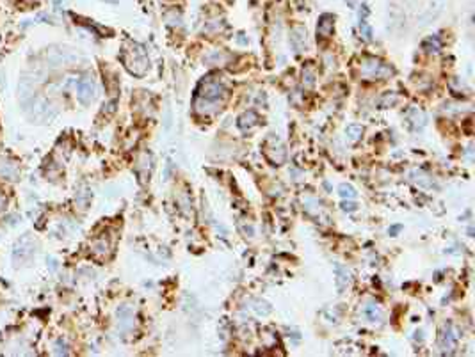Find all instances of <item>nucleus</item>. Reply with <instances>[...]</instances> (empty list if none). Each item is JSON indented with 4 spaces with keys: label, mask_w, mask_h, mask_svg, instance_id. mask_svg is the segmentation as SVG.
<instances>
[{
    "label": "nucleus",
    "mask_w": 475,
    "mask_h": 357,
    "mask_svg": "<svg viewBox=\"0 0 475 357\" xmlns=\"http://www.w3.org/2000/svg\"><path fill=\"white\" fill-rule=\"evenodd\" d=\"M121 61L125 68L135 77H142L150 68V61H148L146 50L142 48L137 43H128L125 45L121 52Z\"/></svg>",
    "instance_id": "1"
},
{
    "label": "nucleus",
    "mask_w": 475,
    "mask_h": 357,
    "mask_svg": "<svg viewBox=\"0 0 475 357\" xmlns=\"http://www.w3.org/2000/svg\"><path fill=\"white\" fill-rule=\"evenodd\" d=\"M34 254V238L28 235H23L21 238L16 240L14 244V249H12V261L20 267V265H25L27 261L32 260Z\"/></svg>",
    "instance_id": "2"
},
{
    "label": "nucleus",
    "mask_w": 475,
    "mask_h": 357,
    "mask_svg": "<svg viewBox=\"0 0 475 357\" xmlns=\"http://www.w3.org/2000/svg\"><path fill=\"white\" fill-rule=\"evenodd\" d=\"M77 96L82 105H89L94 100V96H96V84H94V78L91 75H85V77H82L78 80Z\"/></svg>",
    "instance_id": "3"
},
{
    "label": "nucleus",
    "mask_w": 475,
    "mask_h": 357,
    "mask_svg": "<svg viewBox=\"0 0 475 357\" xmlns=\"http://www.w3.org/2000/svg\"><path fill=\"white\" fill-rule=\"evenodd\" d=\"M362 69H363V73L369 75V77H378V78H385L394 73V69H392L390 66L381 62L379 59H374V57H369V59L363 61Z\"/></svg>",
    "instance_id": "4"
},
{
    "label": "nucleus",
    "mask_w": 475,
    "mask_h": 357,
    "mask_svg": "<svg viewBox=\"0 0 475 357\" xmlns=\"http://www.w3.org/2000/svg\"><path fill=\"white\" fill-rule=\"evenodd\" d=\"M0 178L4 179H18L20 178V166L12 159L0 155Z\"/></svg>",
    "instance_id": "5"
},
{
    "label": "nucleus",
    "mask_w": 475,
    "mask_h": 357,
    "mask_svg": "<svg viewBox=\"0 0 475 357\" xmlns=\"http://www.w3.org/2000/svg\"><path fill=\"white\" fill-rule=\"evenodd\" d=\"M30 116L36 121H45V119H50L53 116V110L45 100H36V102L30 105Z\"/></svg>",
    "instance_id": "6"
},
{
    "label": "nucleus",
    "mask_w": 475,
    "mask_h": 357,
    "mask_svg": "<svg viewBox=\"0 0 475 357\" xmlns=\"http://www.w3.org/2000/svg\"><path fill=\"white\" fill-rule=\"evenodd\" d=\"M290 45L297 53L306 48V28L301 25H294L290 28Z\"/></svg>",
    "instance_id": "7"
},
{
    "label": "nucleus",
    "mask_w": 475,
    "mask_h": 357,
    "mask_svg": "<svg viewBox=\"0 0 475 357\" xmlns=\"http://www.w3.org/2000/svg\"><path fill=\"white\" fill-rule=\"evenodd\" d=\"M335 28V18L333 14H322L321 20H319V25H317V39H328L331 37Z\"/></svg>",
    "instance_id": "8"
},
{
    "label": "nucleus",
    "mask_w": 475,
    "mask_h": 357,
    "mask_svg": "<svg viewBox=\"0 0 475 357\" xmlns=\"http://www.w3.org/2000/svg\"><path fill=\"white\" fill-rule=\"evenodd\" d=\"M454 345H456V334L452 333V325L445 324L443 325L442 334H440V347H442L443 350H449V352H451V350L454 349Z\"/></svg>",
    "instance_id": "9"
},
{
    "label": "nucleus",
    "mask_w": 475,
    "mask_h": 357,
    "mask_svg": "<svg viewBox=\"0 0 475 357\" xmlns=\"http://www.w3.org/2000/svg\"><path fill=\"white\" fill-rule=\"evenodd\" d=\"M239 126L242 132H251L255 126H258V116L253 110H248L246 114H242L239 119Z\"/></svg>",
    "instance_id": "10"
},
{
    "label": "nucleus",
    "mask_w": 475,
    "mask_h": 357,
    "mask_svg": "<svg viewBox=\"0 0 475 357\" xmlns=\"http://www.w3.org/2000/svg\"><path fill=\"white\" fill-rule=\"evenodd\" d=\"M91 252H93L96 258H100V260L107 258V256H109V244H107V240L103 238L94 240L93 245H91Z\"/></svg>",
    "instance_id": "11"
},
{
    "label": "nucleus",
    "mask_w": 475,
    "mask_h": 357,
    "mask_svg": "<svg viewBox=\"0 0 475 357\" xmlns=\"http://www.w3.org/2000/svg\"><path fill=\"white\" fill-rule=\"evenodd\" d=\"M335 272H337V286H338V292H344L345 288H347V284H349V272H347V268L342 267V265H337L335 267Z\"/></svg>",
    "instance_id": "12"
},
{
    "label": "nucleus",
    "mask_w": 475,
    "mask_h": 357,
    "mask_svg": "<svg viewBox=\"0 0 475 357\" xmlns=\"http://www.w3.org/2000/svg\"><path fill=\"white\" fill-rule=\"evenodd\" d=\"M408 121L413 125V128H422V126L426 125V116H424L422 110L411 109L410 112H408Z\"/></svg>",
    "instance_id": "13"
},
{
    "label": "nucleus",
    "mask_w": 475,
    "mask_h": 357,
    "mask_svg": "<svg viewBox=\"0 0 475 357\" xmlns=\"http://www.w3.org/2000/svg\"><path fill=\"white\" fill-rule=\"evenodd\" d=\"M132 311L128 308H121L118 309V318H119V327L121 329H126V327H130L132 325Z\"/></svg>",
    "instance_id": "14"
},
{
    "label": "nucleus",
    "mask_w": 475,
    "mask_h": 357,
    "mask_svg": "<svg viewBox=\"0 0 475 357\" xmlns=\"http://www.w3.org/2000/svg\"><path fill=\"white\" fill-rule=\"evenodd\" d=\"M422 48L427 50V52H431V53H436L440 48H442V43H440V39L436 36H431L422 43Z\"/></svg>",
    "instance_id": "15"
},
{
    "label": "nucleus",
    "mask_w": 475,
    "mask_h": 357,
    "mask_svg": "<svg viewBox=\"0 0 475 357\" xmlns=\"http://www.w3.org/2000/svg\"><path fill=\"white\" fill-rule=\"evenodd\" d=\"M363 134V128L360 125H351L347 126V135H349L351 141H358V139L362 137Z\"/></svg>",
    "instance_id": "16"
},
{
    "label": "nucleus",
    "mask_w": 475,
    "mask_h": 357,
    "mask_svg": "<svg viewBox=\"0 0 475 357\" xmlns=\"http://www.w3.org/2000/svg\"><path fill=\"white\" fill-rule=\"evenodd\" d=\"M53 354H55V356H68L69 354L68 345H66L62 340H57L55 343H53Z\"/></svg>",
    "instance_id": "17"
},
{
    "label": "nucleus",
    "mask_w": 475,
    "mask_h": 357,
    "mask_svg": "<svg viewBox=\"0 0 475 357\" xmlns=\"http://www.w3.org/2000/svg\"><path fill=\"white\" fill-rule=\"evenodd\" d=\"M338 190H340L342 197H356V192H354V188L351 187V185H345V183H344V185H340V188H338Z\"/></svg>",
    "instance_id": "18"
},
{
    "label": "nucleus",
    "mask_w": 475,
    "mask_h": 357,
    "mask_svg": "<svg viewBox=\"0 0 475 357\" xmlns=\"http://www.w3.org/2000/svg\"><path fill=\"white\" fill-rule=\"evenodd\" d=\"M365 313H367V317H369L370 322H376V318H379V311L376 309V306H367Z\"/></svg>",
    "instance_id": "19"
},
{
    "label": "nucleus",
    "mask_w": 475,
    "mask_h": 357,
    "mask_svg": "<svg viewBox=\"0 0 475 357\" xmlns=\"http://www.w3.org/2000/svg\"><path fill=\"white\" fill-rule=\"evenodd\" d=\"M5 206H7V197H5L4 192L0 190V211L5 210Z\"/></svg>",
    "instance_id": "20"
},
{
    "label": "nucleus",
    "mask_w": 475,
    "mask_h": 357,
    "mask_svg": "<svg viewBox=\"0 0 475 357\" xmlns=\"http://www.w3.org/2000/svg\"><path fill=\"white\" fill-rule=\"evenodd\" d=\"M303 78H306V84H308V85L313 84V73H312V71H308V69H306L305 73H303Z\"/></svg>",
    "instance_id": "21"
},
{
    "label": "nucleus",
    "mask_w": 475,
    "mask_h": 357,
    "mask_svg": "<svg viewBox=\"0 0 475 357\" xmlns=\"http://www.w3.org/2000/svg\"><path fill=\"white\" fill-rule=\"evenodd\" d=\"M344 210H349V211L356 210V204H354V203H344Z\"/></svg>",
    "instance_id": "22"
}]
</instances>
